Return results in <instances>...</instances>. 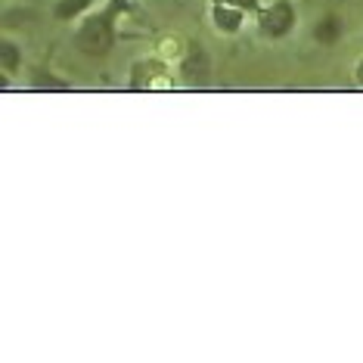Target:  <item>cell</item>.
Instances as JSON below:
<instances>
[{
	"label": "cell",
	"instance_id": "5",
	"mask_svg": "<svg viewBox=\"0 0 363 363\" xmlns=\"http://www.w3.org/2000/svg\"><path fill=\"white\" fill-rule=\"evenodd\" d=\"M214 19H218L220 28H227V31H233L239 26V13H230V10H224V6H218V10H214Z\"/></svg>",
	"mask_w": 363,
	"mask_h": 363
},
{
	"label": "cell",
	"instance_id": "6",
	"mask_svg": "<svg viewBox=\"0 0 363 363\" xmlns=\"http://www.w3.org/2000/svg\"><path fill=\"white\" fill-rule=\"evenodd\" d=\"M84 6H87V0H62V4L56 6V16L65 19V16H75L78 10H84Z\"/></svg>",
	"mask_w": 363,
	"mask_h": 363
},
{
	"label": "cell",
	"instance_id": "7",
	"mask_svg": "<svg viewBox=\"0 0 363 363\" xmlns=\"http://www.w3.org/2000/svg\"><path fill=\"white\" fill-rule=\"evenodd\" d=\"M16 65H19V50H16V44L6 40L4 44V69L10 72V69H16Z\"/></svg>",
	"mask_w": 363,
	"mask_h": 363
},
{
	"label": "cell",
	"instance_id": "9",
	"mask_svg": "<svg viewBox=\"0 0 363 363\" xmlns=\"http://www.w3.org/2000/svg\"><path fill=\"white\" fill-rule=\"evenodd\" d=\"M360 84H363V65H360Z\"/></svg>",
	"mask_w": 363,
	"mask_h": 363
},
{
	"label": "cell",
	"instance_id": "4",
	"mask_svg": "<svg viewBox=\"0 0 363 363\" xmlns=\"http://www.w3.org/2000/svg\"><path fill=\"white\" fill-rule=\"evenodd\" d=\"M313 35H317V40H326V44H329V40H335L338 35H342V22H338L335 16H329V19L320 22Z\"/></svg>",
	"mask_w": 363,
	"mask_h": 363
},
{
	"label": "cell",
	"instance_id": "2",
	"mask_svg": "<svg viewBox=\"0 0 363 363\" xmlns=\"http://www.w3.org/2000/svg\"><path fill=\"white\" fill-rule=\"evenodd\" d=\"M292 22H295L292 6H289V4H277V6H270V10L264 13L261 28L267 31V35H286V31L292 28Z\"/></svg>",
	"mask_w": 363,
	"mask_h": 363
},
{
	"label": "cell",
	"instance_id": "3",
	"mask_svg": "<svg viewBox=\"0 0 363 363\" xmlns=\"http://www.w3.org/2000/svg\"><path fill=\"white\" fill-rule=\"evenodd\" d=\"M184 72H186L189 81H205V78H208V56H205L199 47H193V53H189Z\"/></svg>",
	"mask_w": 363,
	"mask_h": 363
},
{
	"label": "cell",
	"instance_id": "8",
	"mask_svg": "<svg viewBox=\"0 0 363 363\" xmlns=\"http://www.w3.org/2000/svg\"><path fill=\"white\" fill-rule=\"evenodd\" d=\"M35 87H47V90H65L69 84H62V81H53L50 75H40V78H35Z\"/></svg>",
	"mask_w": 363,
	"mask_h": 363
},
{
	"label": "cell",
	"instance_id": "1",
	"mask_svg": "<svg viewBox=\"0 0 363 363\" xmlns=\"http://www.w3.org/2000/svg\"><path fill=\"white\" fill-rule=\"evenodd\" d=\"M78 47L90 56H103L106 50L112 47V26L106 16H100V19H90L84 28H81L78 35Z\"/></svg>",
	"mask_w": 363,
	"mask_h": 363
}]
</instances>
